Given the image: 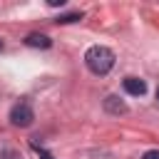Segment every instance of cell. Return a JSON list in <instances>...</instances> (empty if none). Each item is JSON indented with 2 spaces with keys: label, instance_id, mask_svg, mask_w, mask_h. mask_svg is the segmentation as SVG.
I'll list each match as a JSON object with an SVG mask.
<instances>
[{
  "label": "cell",
  "instance_id": "6da1fadb",
  "mask_svg": "<svg viewBox=\"0 0 159 159\" xmlns=\"http://www.w3.org/2000/svg\"><path fill=\"white\" fill-rule=\"evenodd\" d=\"M84 62H87V70L92 75H107L112 67H114V52L104 45H92L87 52H84Z\"/></svg>",
  "mask_w": 159,
  "mask_h": 159
},
{
  "label": "cell",
  "instance_id": "7a4b0ae2",
  "mask_svg": "<svg viewBox=\"0 0 159 159\" xmlns=\"http://www.w3.org/2000/svg\"><path fill=\"white\" fill-rule=\"evenodd\" d=\"M32 119H35V112H32L30 102H25V99L17 102V104L10 109V122H12L15 127H30Z\"/></svg>",
  "mask_w": 159,
  "mask_h": 159
},
{
  "label": "cell",
  "instance_id": "3957f363",
  "mask_svg": "<svg viewBox=\"0 0 159 159\" xmlns=\"http://www.w3.org/2000/svg\"><path fill=\"white\" fill-rule=\"evenodd\" d=\"M124 92L132 94V97H142V94L147 92V82L139 80V77H127V80H124Z\"/></svg>",
  "mask_w": 159,
  "mask_h": 159
},
{
  "label": "cell",
  "instance_id": "277c9868",
  "mask_svg": "<svg viewBox=\"0 0 159 159\" xmlns=\"http://www.w3.org/2000/svg\"><path fill=\"white\" fill-rule=\"evenodd\" d=\"M104 109H107L109 114H127V104H124L117 94H109V97L104 99Z\"/></svg>",
  "mask_w": 159,
  "mask_h": 159
},
{
  "label": "cell",
  "instance_id": "5b68a950",
  "mask_svg": "<svg viewBox=\"0 0 159 159\" xmlns=\"http://www.w3.org/2000/svg\"><path fill=\"white\" fill-rule=\"evenodd\" d=\"M25 45H30V47H42V50H47V47L52 45V40H50L47 35H40V32H30V35L25 37Z\"/></svg>",
  "mask_w": 159,
  "mask_h": 159
},
{
  "label": "cell",
  "instance_id": "8992f818",
  "mask_svg": "<svg viewBox=\"0 0 159 159\" xmlns=\"http://www.w3.org/2000/svg\"><path fill=\"white\" fill-rule=\"evenodd\" d=\"M77 20H82V12H70V15H60V17H57V22H62V25L77 22Z\"/></svg>",
  "mask_w": 159,
  "mask_h": 159
},
{
  "label": "cell",
  "instance_id": "52a82bcc",
  "mask_svg": "<svg viewBox=\"0 0 159 159\" xmlns=\"http://www.w3.org/2000/svg\"><path fill=\"white\" fill-rule=\"evenodd\" d=\"M32 149H35V152H37V154H40V159H55V157H52V154H50V152H45V149H42V147H37V142H32Z\"/></svg>",
  "mask_w": 159,
  "mask_h": 159
},
{
  "label": "cell",
  "instance_id": "ba28073f",
  "mask_svg": "<svg viewBox=\"0 0 159 159\" xmlns=\"http://www.w3.org/2000/svg\"><path fill=\"white\" fill-rule=\"evenodd\" d=\"M142 159H159V149H149V152H144Z\"/></svg>",
  "mask_w": 159,
  "mask_h": 159
},
{
  "label": "cell",
  "instance_id": "9c48e42d",
  "mask_svg": "<svg viewBox=\"0 0 159 159\" xmlns=\"http://www.w3.org/2000/svg\"><path fill=\"white\" fill-rule=\"evenodd\" d=\"M157 99H159V87H157Z\"/></svg>",
  "mask_w": 159,
  "mask_h": 159
},
{
  "label": "cell",
  "instance_id": "30bf717a",
  "mask_svg": "<svg viewBox=\"0 0 159 159\" xmlns=\"http://www.w3.org/2000/svg\"><path fill=\"white\" fill-rule=\"evenodd\" d=\"M0 50H2V40H0Z\"/></svg>",
  "mask_w": 159,
  "mask_h": 159
}]
</instances>
